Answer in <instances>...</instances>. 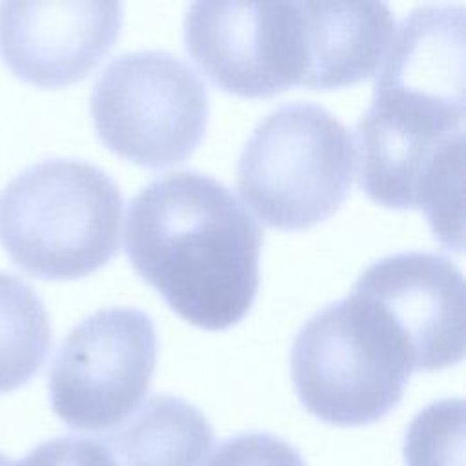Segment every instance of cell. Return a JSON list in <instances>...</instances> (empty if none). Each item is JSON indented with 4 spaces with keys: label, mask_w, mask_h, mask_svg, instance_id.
Listing matches in <instances>:
<instances>
[{
    "label": "cell",
    "mask_w": 466,
    "mask_h": 466,
    "mask_svg": "<svg viewBox=\"0 0 466 466\" xmlns=\"http://www.w3.org/2000/svg\"><path fill=\"white\" fill-rule=\"evenodd\" d=\"M124 248L169 308L202 329H226L258 289L262 229L240 200L197 171L167 173L129 202Z\"/></svg>",
    "instance_id": "cell-1"
},
{
    "label": "cell",
    "mask_w": 466,
    "mask_h": 466,
    "mask_svg": "<svg viewBox=\"0 0 466 466\" xmlns=\"http://www.w3.org/2000/svg\"><path fill=\"white\" fill-rule=\"evenodd\" d=\"M122 195L93 164L49 158L18 173L0 195V242L27 273L80 279L118 249Z\"/></svg>",
    "instance_id": "cell-2"
},
{
    "label": "cell",
    "mask_w": 466,
    "mask_h": 466,
    "mask_svg": "<svg viewBox=\"0 0 466 466\" xmlns=\"http://www.w3.org/2000/svg\"><path fill=\"white\" fill-rule=\"evenodd\" d=\"M411 359L382 315L357 293L311 315L291 350L302 406L335 426L382 419L402 399Z\"/></svg>",
    "instance_id": "cell-3"
},
{
    "label": "cell",
    "mask_w": 466,
    "mask_h": 466,
    "mask_svg": "<svg viewBox=\"0 0 466 466\" xmlns=\"http://www.w3.org/2000/svg\"><path fill=\"white\" fill-rule=\"evenodd\" d=\"M353 175L348 129L326 107L295 102L255 127L238 157L237 187L264 224L306 229L340 208Z\"/></svg>",
    "instance_id": "cell-4"
},
{
    "label": "cell",
    "mask_w": 466,
    "mask_h": 466,
    "mask_svg": "<svg viewBox=\"0 0 466 466\" xmlns=\"http://www.w3.org/2000/svg\"><path fill=\"white\" fill-rule=\"evenodd\" d=\"M206 86L178 56L146 49L116 56L91 93L100 140L116 155L151 169L186 160L208 124Z\"/></svg>",
    "instance_id": "cell-5"
},
{
    "label": "cell",
    "mask_w": 466,
    "mask_h": 466,
    "mask_svg": "<svg viewBox=\"0 0 466 466\" xmlns=\"http://www.w3.org/2000/svg\"><path fill=\"white\" fill-rule=\"evenodd\" d=\"M158 339L137 308L98 309L64 339L51 373L53 411L80 431L115 428L149 390Z\"/></svg>",
    "instance_id": "cell-6"
},
{
    "label": "cell",
    "mask_w": 466,
    "mask_h": 466,
    "mask_svg": "<svg viewBox=\"0 0 466 466\" xmlns=\"http://www.w3.org/2000/svg\"><path fill=\"white\" fill-rule=\"evenodd\" d=\"M360 189L377 204L419 209L446 249H462L464 133L439 135L366 111L351 137Z\"/></svg>",
    "instance_id": "cell-7"
},
{
    "label": "cell",
    "mask_w": 466,
    "mask_h": 466,
    "mask_svg": "<svg viewBox=\"0 0 466 466\" xmlns=\"http://www.w3.org/2000/svg\"><path fill=\"white\" fill-rule=\"evenodd\" d=\"M184 42L195 64L231 95L262 98L299 84L297 2H195Z\"/></svg>",
    "instance_id": "cell-8"
},
{
    "label": "cell",
    "mask_w": 466,
    "mask_h": 466,
    "mask_svg": "<svg viewBox=\"0 0 466 466\" xmlns=\"http://www.w3.org/2000/svg\"><path fill=\"white\" fill-rule=\"evenodd\" d=\"M371 109L446 131H464V7L413 9L393 31L373 82Z\"/></svg>",
    "instance_id": "cell-9"
},
{
    "label": "cell",
    "mask_w": 466,
    "mask_h": 466,
    "mask_svg": "<svg viewBox=\"0 0 466 466\" xmlns=\"http://www.w3.org/2000/svg\"><path fill=\"white\" fill-rule=\"evenodd\" d=\"M366 299L404 344L413 371H437L464 357V280L442 255L410 251L377 260L357 279Z\"/></svg>",
    "instance_id": "cell-10"
},
{
    "label": "cell",
    "mask_w": 466,
    "mask_h": 466,
    "mask_svg": "<svg viewBox=\"0 0 466 466\" xmlns=\"http://www.w3.org/2000/svg\"><path fill=\"white\" fill-rule=\"evenodd\" d=\"M122 18L120 2H0V58L25 82L67 86L106 56Z\"/></svg>",
    "instance_id": "cell-11"
},
{
    "label": "cell",
    "mask_w": 466,
    "mask_h": 466,
    "mask_svg": "<svg viewBox=\"0 0 466 466\" xmlns=\"http://www.w3.org/2000/svg\"><path fill=\"white\" fill-rule=\"evenodd\" d=\"M300 75L297 86L333 89L368 78L380 64L395 20L382 2H297Z\"/></svg>",
    "instance_id": "cell-12"
},
{
    "label": "cell",
    "mask_w": 466,
    "mask_h": 466,
    "mask_svg": "<svg viewBox=\"0 0 466 466\" xmlns=\"http://www.w3.org/2000/svg\"><path fill=\"white\" fill-rule=\"evenodd\" d=\"M213 437V426L193 404L155 395L100 442L116 466H198Z\"/></svg>",
    "instance_id": "cell-13"
},
{
    "label": "cell",
    "mask_w": 466,
    "mask_h": 466,
    "mask_svg": "<svg viewBox=\"0 0 466 466\" xmlns=\"http://www.w3.org/2000/svg\"><path fill=\"white\" fill-rule=\"evenodd\" d=\"M51 348L49 315L36 291L0 271V393L25 384Z\"/></svg>",
    "instance_id": "cell-14"
},
{
    "label": "cell",
    "mask_w": 466,
    "mask_h": 466,
    "mask_svg": "<svg viewBox=\"0 0 466 466\" xmlns=\"http://www.w3.org/2000/svg\"><path fill=\"white\" fill-rule=\"evenodd\" d=\"M408 466H464V402L430 404L410 424L404 441Z\"/></svg>",
    "instance_id": "cell-15"
},
{
    "label": "cell",
    "mask_w": 466,
    "mask_h": 466,
    "mask_svg": "<svg viewBox=\"0 0 466 466\" xmlns=\"http://www.w3.org/2000/svg\"><path fill=\"white\" fill-rule=\"evenodd\" d=\"M204 466H306L300 453L268 433H242L224 441Z\"/></svg>",
    "instance_id": "cell-16"
},
{
    "label": "cell",
    "mask_w": 466,
    "mask_h": 466,
    "mask_svg": "<svg viewBox=\"0 0 466 466\" xmlns=\"http://www.w3.org/2000/svg\"><path fill=\"white\" fill-rule=\"evenodd\" d=\"M15 466H116L107 448L95 439L62 437L40 444Z\"/></svg>",
    "instance_id": "cell-17"
},
{
    "label": "cell",
    "mask_w": 466,
    "mask_h": 466,
    "mask_svg": "<svg viewBox=\"0 0 466 466\" xmlns=\"http://www.w3.org/2000/svg\"><path fill=\"white\" fill-rule=\"evenodd\" d=\"M0 466H11L9 461H7L4 455H0Z\"/></svg>",
    "instance_id": "cell-18"
}]
</instances>
